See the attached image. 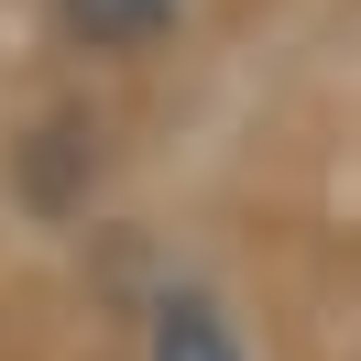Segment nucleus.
Here are the masks:
<instances>
[{
	"label": "nucleus",
	"instance_id": "nucleus-1",
	"mask_svg": "<svg viewBox=\"0 0 361 361\" xmlns=\"http://www.w3.org/2000/svg\"><path fill=\"white\" fill-rule=\"evenodd\" d=\"M142 361H252V350H241V329H230V307H219L208 285H164Z\"/></svg>",
	"mask_w": 361,
	"mask_h": 361
},
{
	"label": "nucleus",
	"instance_id": "nucleus-2",
	"mask_svg": "<svg viewBox=\"0 0 361 361\" xmlns=\"http://www.w3.org/2000/svg\"><path fill=\"white\" fill-rule=\"evenodd\" d=\"M55 23L88 55H154L164 33L186 23V0H55Z\"/></svg>",
	"mask_w": 361,
	"mask_h": 361
}]
</instances>
